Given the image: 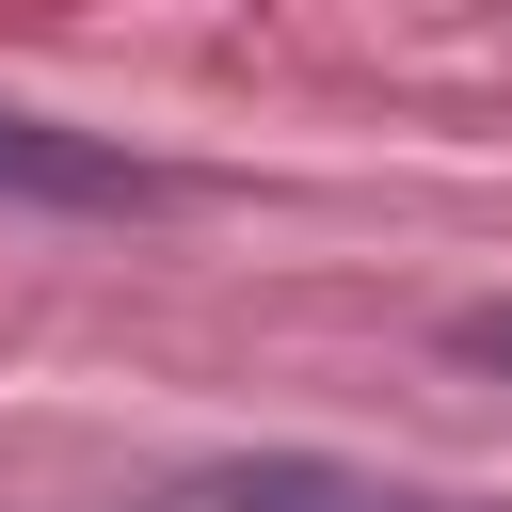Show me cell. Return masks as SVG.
Instances as JSON below:
<instances>
[{"instance_id": "obj_1", "label": "cell", "mask_w": 512, "mask_h": 512, "mask_svg": "<svg viewBox=\"0 0 512 512\" xmlns=\"http://www.w3.org/2000/svg\"><path fill=\"white\" fill-rule=\"evenodd\" d=\"M144 512H464V496L384 480V464H336V448H224V464H176Z\"/></svg>"}, {"instance_id": "obj_2", "label": "cell", "mask_w": 512, "mask_h": 512, "mask_svg": "<svg viewBox=\"0 0 512 512\" xmlns=\"http://www.w3.org/2000/svg\"><path fill=\"white\" fill-rule=\"evenodd\" d=\"M0 208H80V224H112V208H160V160H128V144L0 96Z\"/></svg>"}, {"instance_id": "obj_3", "label": "cell", "mask_w": 512, "mask_h": 512, "mask_svg": "<svg viewBox=\"0 0 512 512\" xmlns=\"http://www.w3.org/2000/svg\"><path fill=\"white\" fill-rule=\"evenodd\" d=\"M448 352H464V368H496V384H512V304H464V320H448Z\"/></svg>"}]
</instances>
